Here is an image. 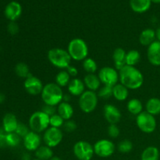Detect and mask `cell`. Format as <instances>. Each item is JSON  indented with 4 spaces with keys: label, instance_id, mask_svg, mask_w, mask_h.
Wrapping results in <instances>:
<instances>
[{
    "label": "cell",
    "instance_id": "9c48e42d",
    "mask_svg": "<svg viewBox=\"0 0 160 160\" xmlns=\"http://www.w3.org/2000/svg\"><path fill=\"white\" fill-rule=\"evenodd\" d=\"M98 76L103 85L113 87L116 84H118L119 72L117 69L113 67H102L98 71Z\"/></svg>",
    "mask_w": 160,
    "mask_h": 160
},
{
    "label": "cell",
    "instance_id": "60d3db41",
    "mask_svg": "<svg viewBox=\"0 0 160 160\" xmlns=\"http://www.w3.org/2000/svg\"><path fill=\"white\" fill-rule=\"evenodd\" d=\"M8 32L12 35L17 34L19 31V26L15 21H10V23L7 26Z\"/></svg>",
    "mask_w": 160,
    "mask_h": 160
},
{
    "label": "cell",
    "instance_id": "7a4b0ae2",
    "mask_svg": "<svg viewBox=\"0 0 160 160\" xmlns=\"http://www.w3.org/2000/svg\"><path fill=\"white\" fill-rule=\"evenodd\" d=\"M63 92L62 88L56 83H48L44 85L43 90L41 93L44 104L56 106L62 102Z\"/></svg>",
    "mask_w": 160,
    "mask_h": 160
},
{
    "label": "cell",
    "instance_id": "83f0119b",
    "mask_svg": "<svg viewBox=\"0 0 160 160\" xmlns=\"http://www.w3.org/2000/svg\"><path fill=\"white\" fill-rule=\"evenodd\" d=\"M159 151L155 146H148L144 149L141 155V160H159Z\"/></svg>",
    "mask_w": 160,
    "mask_h": 160
},
{
    "label": "cell",
    "instance_id": "d6a6232c",
    "mask_svg": "<svg viewBox=\"0 0 160 160\" xmlns=\"http://www.w3.org/2000/svg\"><path fill=\"white\" fill-rule=\"evenodd\" d=\"M20 140L21 138L17 134V133H9V134H6V145H9L10 147H16L19 145L20 143Z\"/></svg>",
    "mask_w": 160,
    "mask_h": 160
},
{
    "label": "cell",
    "instance_id": "6da1fadb",
    "mask_svg": "<svg viewBox=\"0 0 160 160\" xmlns=\"http://www.w3.org/2000/svg\"><path fill=\"white\" fill-rule=\"evenodd\" d=\"M119 81L129 90H136L143 84L144 76L136 67L126 65L119 70Z\"/></svg>",
    "mask_w": 160,
    "mask_h": 160
},
{
    "label": "cell",
    "instance_id": "f1b7e54d",
    "mask_svg": "<svg viewBox=\"0 0 160 160\" xmlns=\"http://www.w3.org/2000/svg\"><path fill=\"white\" fill-rule=\"evenodd\" d=\"M70 78L71 77L69 75L67 70H62L56 74V78H55V83L60 88L67 87L71 81Z\"/></svg>",
    "mask_w": 160,
    "mask_h": 160
},
{
    "label": "cell",
    "instance_id": "3957f363",
    "mask_svg": "<svg viewBox=\"0 0 160 160\" xmlns=\"http://www.w3.org/2000/svg\"><path fill=\"white\" fill-rule=\"evenodd\" d=\"M48 59L52 65L57 68L67 69L71 62V57L67 49L62 48H53L48 52Z\"/></svg>",
    "mask_w": 160,
    "mask_h": 160
},
{
    "label": "cell",
    "instance_id": "ee69618b",
    "mask_svg": "<svg viewBox=\"0 0 160 160\" xmlns=\"http://www.w3.org/2000/svg\"><path fill=\"white\" fill-rule=\"evenodd\" d=\"M156 38L158 41L160 42V27L157 28V30L156 31Z\"/></svg>",
    "mask_w": 160,
    "mask_h": 160
},
{
    "label": "cell",
    "instance_id": "e575fe53",
    "mask_svg": "<svg viewBox=\"0 0 160 160\" xmlns=\"http://www.w3.org/2000/svg\"><path fill=\"white\" fill-rule=\"evenodd\" d=\"M117 148H118V151L120 152L128 153L133 149V144L130 140L124 139V140H122L121 142H119Z\"/></svg>",
    "mask_w": 160,
    "mask_h": 160
},
{
    "label": "cell",
    "instance_id": "52a82bcc",
    "mask_svg": "<svg viewBox=\"0 0 160 160\" xmlns=\"http://www.w3.org/2000/svg\"><path fill=\"white\" fill-rule=\"evenodd\" d=\"M136 124L140 131L145 134L153 133L156 129L157 123L154 116L151 115L146 111H143L142 113L137 116Z\"/></svg>",
    "mask_w": 160,
    "mask_h": 160
},
{
    "label": "cell",
    "instance_id": "44dd1931",
    "mask_svg": "<svg viewBox=\"0 0 160 160\" xmlns=\"http://www.w3.org/2000/svg\"><path fill=\"white\" fill-rule=\"evenodd\" d=\"M156 31L152 28H146L141 32L139 35V42L144 46H149L156 41Z\"/></svg>",
    "mask_w": 160,
    "mask_h": 160
},
{
    "label": "cell",
    "instance_id": "ac0fdd59",
    "mask_svg": "<svg viewBox=\"0 0 160 160\" xmlns=\"http://www.w3.org/2000/svg\"><path fill=\"white\" fill-rule=\"evenodd\" d=\"M19 122L17 121V117L12 113H7L5 115L2 120V126L6 134L15 132L17 130Z\"/></svg>",
    "mask_w": 160,
    "mask_h": 160
},
{
    "label": "cell",
    "instance_id": "b9f144b4",
    "mask_svg": "<svg viewBox=\"0 0 160 160\" xmlns=\"http://www.w3.org/2000/svg\"><path fill=\"white\" fill-rule=\"evenodd\" d=\"M66 70L68 72L69 75H70V77H72V78H75L77 76H78V68H77L76 67H74V66L70 65L68 67H67V69H66Z\"/></svg>",
    "mask_w": 160,
    "mask_h": 160
},
{
    "label": "cell",
    "instance_id": "603a6c76",
    "mask_svg": "<svg viewBox=\"0 0 160 160\" xmlns=\"http://www.w3.org/2000/svg\"><path fill=\"white\" fill-rule=\"evenodd\" d=\"M151 0H130V6L134 12L142 13L148 11L151 7Z\"/></svg>",
    "mask_w": 160,
    "mask_h": 160
},
{
    "label": "cell",
    "instance_id": "5b68a950",
    "mask_svg": "<svg viewBox=\"0 0 160 160\" xmlns=\"http://www.w3.org/2000/svg\"><path fill=\"white\" fill-rule=\"evenodd\" d=\"M49 118V116L45 114L42 110L34 112V113L31 114L29 118L28 124L30 129L38 134L45 132L50 126Z\"/></svg>",
    "mask_w": 160,
    "mask_h": 160
},
{
    "label": "cell",
    "instance_id": "ffe728a7",
    "mask_svg": "<svg viewBox=\"0 0 160 160\" xmlns=\"http://www.w3.org/2000/svg\"><path fill=\"white\" fill-rule=\"evenodd\" d=\"M126 51L122 48H117L112 53L114 66L118 71L126 66Z\"/></svg>",
    "mask_w": 160,
    "mask_h": 160
},
{
    "label": "cell",
    "instance_id": "4fadbf2b",
    "mask_svg": "<svg viewBox=\"0 0 160 160\" xmlns=\"http://www.w3.org/2000/svg\"><path fill=\"white\" fill-rule=\"evenodd\" d=\"M42 138L38 133L31 131L23 138V146L28 151L35 152L41 146Z\"/></svg>",
    "mask_w": 160,
    "mask_h": 160
},
{
    "label": "cell",
    "instance_id": "ab89813d",
    "mask_svg": "<svg viewBox=\"0 0 160 160\" xmlns=\"http://www.w3.org/2000/svg\"><path fill=\"white\" fill-rule=\"evenodd\" d=\"M42 111L43 112H45V114H47L49 117H52V115L56 113L57 112V109H56V106H49V105H44L42 108Z\"/></svg>",
    "mask_w": 160,
    "mask_h": 160
},
{
    "label": "cell",
    "instance_id": "8d00e7d4",
    "mask_svg": "<svg viewBox=\"0 0 160 160\" xmlns=\"http://www.w3.org/2000/svg\"><path fill=\"white\" fill-rule=\"evenodd\" d=\"M30 131H30V128H28L26 124H24L23 123H19L15 133H17L20 138H23Z\"/></svg>",
    "mask_w": 160,
    "mask_h": 160
},
{
    "label": "cell",
    "instance_id": "8992f818",
    "mask_svg": "<svg viewBox=\"0 0 160 160\" xmlns=\"http://www.w3.org/2000/svg\"><path fill=\"white\" fill-rule=\"evenodd\" d=\"M79 107L84 113H91L96 109L98 96L95 92L87 90L79 97Z\"/></svg>",
    "mask_w": 160,
    "mask_h": 160
},
{
    "label": "cell",
    "instance_id": "484cf974",
    "mask_svg": "<svg viewBox=\"0 0 160 160\" xmlns=\"http://www.w3.org/2000/svg\"><path fill=\"white\" fill-rule=\"evenodd\" d=\"M36 159L39 160H50L53 157V151L52 148L47 145H41L35 152Z\"/></svg>",
    "mask_w": 160,
    "mask_h": 160
},
{
    "label": "cell",
    "instance_id": "ba28073f",
    "mask_svg": "<svg viewBox=\"0 0 160 160\" xmlns=\"http://www.w3.org/2000/svg\"><path fill=\"white\" fill-rule=\"evenodd\" d=\"M73 154L79 160H91L93 157V145L86 141H79L73 145Z\"/></svg>",
    "mask_w": 160,
    "mask_h": 160
},
{
    "label": "cell",
    "instance_id": "7402d4cb",
    "mask_svg": "<svg viewBox=\"0 0 160 160\" xmlns=\"http://www.w3.org/2000/svg\"><path fill=\"white\" fill-rule=\"evenodd\" d=\"M57 113L64 120H69L73 116L74 111L73 108L69 102H62L57 106Z\"/></svg>",
    "mask_w": 160,
    "mask_h": 160
},
{
    "label": "cell",
    "instance_id": "30bf717a",
    "mask_svg": "<svg viewBox=\"0 0 160 160\" xmlns=\"http://www.w3.org/2000/svg\"><path fill=\"white\" fill-rule=\"evenodd\" d=\"M63 138V134L60 128H56L49 127L44 132L42 141L45 145L50 148H55L62 142Z\"/></svg>",
    "mask_w": 160,
    "mask_h": 160
},
{
    "label": "cell",
    "instance_id": "4316f807",
    "mask_svg": "<svg viewBox=\"0 0 160 160\" xmlns=\"http://www.w3.org/2000/svg\"><path fill=\"white\" fill-rule=\"evenodd\" d=\"M127 109L130 113L138 116L143 112V104L138 98H131L128 101Z\"/></svg>",
    "mask_w": 160,
    "mask_h": 160
},
{
    "label": "cell",
    "instance_id": "9a60e30c",
    "mask_svg": "<svg viewBox=\"0 0 160 160\" xmlns=\"http://www.w3.org/2000/svg\"><path fill=\"white\" fill-rule=\"evenodd\" d=\"M147 58L152 65L155 67L160 66V42L158 40L155 41L147 49Z\"/></svg>",
    "mask_w": 160,
    "mask_h": 160
},
{
    "label": "cell",
    "instance_id": "c3c4849f",
    "mask_svg": "<svg viewBox=\"0 0 160 160\" xmlns=\"http://www.w3.org/2000/svg\"><path fill=\"white\" fill-rule=\"evenodd\" d=\"M33 160H39V159H33Z\"/></svg>",
    "mask_w": 160,
    "mask_h": 160
},
{
    "label": "cell",
    "instance_id": "5bb4252c",
    "mask_svg": "<svg viewBox=\"0 0 160 160\" xmlns=\"http://www.w3.org/2000/svg\"><path fill=\"white\" fill-rule=\"evenodd\" d=\"M103 114L109 124H117L121 119L120 110L112 104H106L103 108Z\"/></svg>",
    "mask_w": 160,
    "mask_h": 160
},
{
    "label": "cell",
    "instance_id": "7bdbcfd3",
    "mask_svg": "<svg viewBox=\"0 0 160 160\" xmlns=\"http://www.w3.org/2000/svg\"><path fill=\"white\" fill-rule=\"evenodd\" d=\"M70 100V94H64L63 98H62V102H69Z\"/></svg>",
    "mask_w": 160,
    "mask_h": 160
},
{
    "label": "cell",
    "instance_id": "d590c367",
    "mask_svg": "<svg viewBox=\"0 0 160 160\" xmlns=\"http://www.w3.org/2000/svg\"><path fill=\"white\" fill-rule=\"evenodd\" d=\"M65 120L60 117L58 113L54 114L49 118V125L52 128H62L64 124Z\"/></svg>",
    "mask_w": 160,
    "mask_h": 160
},
{
    "label": "cell",
    "instance_id": "836d02e7",
    "mask_svg": "<svg viewBox=\"0 0 160 160\" xmlns=\"http://www.w3.org/2000/svg\"><path fill=\"white\" fill-rule=\"evenodd\" d=\"M97 95H98V98H103V99H109L111 97H112V87L103 85L102 87L98 89Z\"/></svg>",
    "mask_w": 160,
    "mask_h": 160
},
{
    "label": "cell",
    "instance_id": "7c38bea8",
    "mask_svg": "<svg viewBox=\"0 0 160 160\" xmlns=\"http://www.w3.org/2000/svg\"><path fill=\"white\" fill-rule=\"evenodd\" d=\"M23 87L26 92L30 95H38L42 93L44 85L42 81L38 78L31 74L25 79L23 82Z\"/></svg>",
    "mask_w": 160,
    "mask_h": 160
},
{
    "label": "cell",
    "instance_id": "1f68e13d",
    "mask_svg": "<svg viewBox=\"0 0 160 160\" xmlns=\"http://www.w3.org/2000/svg\"><path fill=\"white\" fill-rule=\"evenodd\" d=\"M82 66L84 71L87 72V73H95L98 70V65L95 59H93L92 58H86L83 61Z\"/></svg>",
    "mask_w": 160,
    "mask_h": 160
},
{
    "label": "cell",
    "instance_id": "7dc6e473",
    "mask_svg": "<svg viewBox=\"0 0 160 160\" xmlns=\"http://www.w3.org/2000/svg\"><path fill=\"white\" fill-rule=\"evenodd\" d=\"M152 2L154 3H160V0H151Z\"/></svg>",
    "mask_w": 160,
    "mask_h": 160
},
{
    "label": "cell",
    "instance_id": "f6af8a7d",
    "mask_svg": "<svg viewBox=\"0 0 160 160\" xmlns=\"http://www.w3.org/2000/svg\"><path fill=\"white\" fill-rule=\"evenodd\" d=\"M5 100V96L2 95V94H0V103L2 102Z\"/></svg>",
    "mask_w": 160,
    "mask_h": 160
},
{
    "label": "cell",
    "instance_id": "8fae6325",
    "mask_svg": "<svg viewBox=\"0 0 160 160\" xmlns=\"http://www.w3.org/2000/svg\"><path fill=\"white\" fill-rule=\"evenodd\" d=\"M95 154L102 158H107L112 156L116 149L115 145L109 139L97 141L93 145Z\"/></svg>",
    "mask_w": 160,
    "mask_h": 160
},
{
    "label": "cell",
    "instance_id": "d6986e66",
    "mask_svg": "<svg viewBox=\"0 0 160 160\" xmlns=\"http://www.w3.org/2000/svg\"><path fill=\"white\" fill-rule=\"evenodd\" d=\"M83 81H84L85 87L89 91L96 92V91H98V89L101 87V81H100L98 75H95V73L86 74Z\"/></svg>",
    "mask_w": 160,
    "mask_h": 160
},
{
    "label": "cell",
    "instance_id": "bcb514c9",
    "mask_svg": "<svg viewBox=\"0 0 160 160\" xmlns=\"http://www.w3.org/2000/svg\"><path fill=\"white\" fill-rule=\"evenodd\" d=\"M50 160H62V159H61L59 157H58V156H54Z\"/></svg>",
    "mask_w": 160,
    "mask_h": 160
},
{
    "label": "cell",
    "instance_id": "74e56055",
    "mask_svg": "<svg viewBox=\"0 0 160 160\" xmlns=\"http://www.w3.org/2000/svg\"><path fill=\"white\" fill-rule=\"evenodd\" d=\"M77 128H78V126H77L76 122L71 120H66L64 122L63 126H62V128H63L64 131L68 133H72L73 131H75L77 130Z\"/></svg>",
    "mask_w": 160,
    "mask_h": 160
},
{
    "label": "cell",
    "instance_id": "f35d334b",
    "mask_svg": "<svg viewBox=\"0 0 160 160\" xmlns=\"http://www.w3.org/2000/svg\"><path fill=\"white\" fill-rule=\"evenodd\" d=\"M108 135L111 138H117L120 135V128L117 124H109L108 128Z\"/></svg>",
    "mask_w": 160,
    "mask_h": 160
},
{
    "label": "cell",
    "instance_id": "2e32d148",
    "mask_svg": "<svg viewBox=\"0 0 160 160\" xmlns=\"http://www.w3.org/2000/svg\"><path fill=\"white\" fill-rule=\"evenodd\" d=\"M22 13L21 5L15 1L10 2L5 8V16L10 21H16Z\"/></svg>",
    "mask_w": 160,
    "mask_h": 160
},
{
    "label": "cell",
    "instance_id": "f546056e",
    "mask_svg": "<svg viewBox=\"0 0 160 160\" xmlns=\"http://www.w3.org/2000/svg\"><path fill=\"white\" fill-rule=\"evenodd\" d=\"M141 60V54L138 50L131 49L127 52L126 65L135 67Z\"/></svg>",
    "mask_w": 160,
    "mask_h": 160
},
{
    "label": "cell",
    "instance_id": "d4e9b609",
    "mask_svg": "<svg viewBox=\"0 0 160 160\" xmlns=\"http://www.w3.org/2000/svg\"><path fill=\"white\" fill-rule=\"evenodd\" d=\"M145 111L152 116L160 114V99L159 98H151L145 104Z\"/></svg>",
    "mask_w": 160,
    "mask_h": 160
},
{
    "label": "cell",
    "instance_id": "277c9868",
    "mask_svg": "<svg viewBox=\"0 0 160 160\" xmlns=\"http://www.w3.org/2000/svg\"><path fill=\"white\" fill-rule=\"evenodd\" d=\"M67 51L75 61H84L88 56V46L85 41L80 38L72 39L69 42Z\"/></svg>",
    "mask_w": 160,
    "mask_h": 160
},
{
    "label": "cell",
    "instance_id": "cb8c5ba5",
    "mask_svg": "<svg viewBox=\"0 0 160 160\" xmlns=\"http://www.w3.org/2000/svg\"><path fill=\"white\" fill-rule=\"evenodd\" d=\"M129 95V89L120 83L112 87V97L119 102L125 101Z\"/></svg>",
    "mask_w": 160,
    "mask_h": 160
},
{
    "label": "cell",
    "instance_id": "e0dca14e",
    "mask_svg": "<svg viewBox=\"0 0 160 160\" xmlns=\"http://www.w3.org/2000/svg\"><path fill=\"white\" fill-rule=\"evenodd\" d=\"M69 93L73 96H81L85 92V85L82 80L79 78H73L69 83L68 86Z\"/></svg>",
    "mask_w": 160,
    "mask_h": 160
},
{
    "label": "cell",
    "instance_id": "4dcf8cb0",
    "mask_svg": "<svg viewBox=\"0 0 160 160\" xmlns=\"http://www.w3.org/2000/svg\"><path fill=\"white\" fill-rule=\"evenodd\" d=\"M15 73L18 77L21 78H28L31 75L29 67L24 62H19L15 67Z\"/></svg>",
    "mask_w": 160,
    "mask_h": 160
}]
</instances>
